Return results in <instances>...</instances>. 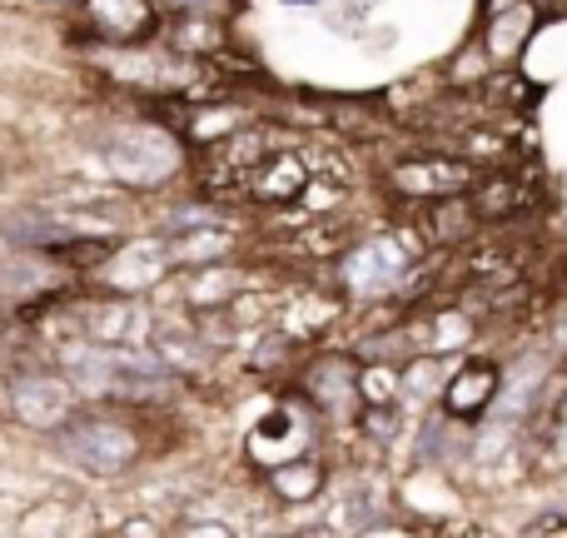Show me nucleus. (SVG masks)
Wrapping results in <instances>:
<instances>
[{
    "mask_svg": "<svg viewBox=\"0 0 567 538\" xmlns=\"http://www.w3.org/2000/svg\"><path fill=\"white\" fill-rule=\"evenodd\" d=\"M309 190H313V165H309V155H303V150H293V145H275L255 170H249L245 200H249V205L289 210V205H299Z\"/></svg>",
    "mask_w": 567,
    "mask_h": 538,
    "instance_id": "423d86ee",
    "label": "nucleus"
},
{
    "mask_svg": "<svg viewBox=\"0 0 567 538\" xmlns=\"http://www.w3.org/2000/svg\"><path fill=\"white\" fill-rule=\"evenodd\" d=\"M468 200L483 225H508V220H518V215H533L538 190H533V175H523V170H488V175H478V185L468 190Z\"/></svg>",
    "mask_w": 567,
    "mask_h": 538,
    "instance_id": "f8f14e48",
    "label": "nucleus"
},
{
    "mask_svg": "<svg viewBox=\"0 0 567 538\" xmlns=\"http://www.w3.org/2000/svg\"><path fill=\"white\" fill-rule=\"evenodd\" d=\"M543 10H548L543 0H488V20H483V55H488V65H518Z\"/></svg>",
    "mask_w": 567,
    "mask_h": 538,
    "instance_id": "1a4fd4ad",
    "label": "nucleus"
},
{
    "mask_svg": "<svg viewBox=\"0 0 567 538\" xmlns=\"http://www.w3.org/2000/svg\"><path fill=\"white\" fill-rule=\"evenodd\" d=\"M548 429H553V444H558V449H563V459H567V394L558 399V409H553Z\"/></svg>",
    "mask_w": 567,
    "mask_h": 538,
    "instance_id": "a211bd4d",
    "label": "nucleus"
},
{
    "mask_svg": "<svg viewBox=\"0 0 567 538\" xmlns=\"http://www.w3.org/2000/svg\"><path fill=\"white\" fill-rule=\"evenodd\" d=\"M30 6H40V10H55V16H75L85 0H30Z\"/></svg>",
    "mask_w": 567,
    "mask_h": 538,
    "instance_id": "6ab92c4d",
    "label": "nucleus"
},
{
    "mask_svg": "<svg viewBox=\"0 0 567 538\" xmlns=\"http://www.w3.org/2000/svg\"><path fill=\"white\" fill-rule=\"evenodd\" d=\"M503 394V364L498 359H463L453 364L443 384V419L449 424H478Z\"/></svg>",
    "mask_w": 567,
    "mask_h": 538,
    "instance_id": "6e6552de",
    "label": "nucleus"
},
{
    "mask_svg": "<svg viewBox=\"0 0 567 538\" xmlns=\"http://www.w3.org/2000/svg\"><path fill=\"white\" fill-rule=\"evenodd\" d=\"M478 210H473L468 195H449V200H429L419 210V230L429 240V250H463L478 235Z\"/></svg>",
    "mask_w": 567,
    "mask_h": 538,
    "instance_id": "ddd939ff",
    "label": "nucleus"
},
{
    "mask_svg": "<svg viewBox=\"0 0 567 538\" xmlns=\"http://www.w3.org/2000/svg\"><path fill=\"white\" fill-rule=\"evenodd\" d=\"M483 90H488L493 105H498V110H513V115H528V110L543 100V90L533 85V80L523 75L518 65H498V70L488 75V85H483Z\"/></svg>",
    "mask_w": 567,
    "mask_h": 538,
    "instance_id": "2eb2a0df",
    "label": "nucleus"
},
{
    "mask_svg": "<svg viewBox=\"0 0 567 538\" xmlns=\"http://www.w3.org/2000/svg\"><path fill=\"white\" fill-rule=\"evenodd\" d=\"M55 454L65 464H75L80 474H95V479H120L140 464L145 444H140L135 424L115 419V414H85L75 409L55 434Z\"/></svg>",
    "mask_w": 567,
    "mask_h": 538,
    "instance_id": "f03ea898",
    "label": "nucleus"
},
{
    "mask_svg": "<svg viewBox=\"0 0 567 538\" xmlns=\"http://www.w3.org/2000/svg\"><path fill=\"white\" fill-rule=\"evenodd\" d=\"M10 409H16V419L30 424V429H50V434H55L60 424L80 409V404H75V384L55 379V374H25V379H16V389H10Z\"/></svg>",
    "mask_w": 567,
    "mask_h": 538,
    "instance_id": "9b49d317",
    "label": "nucleus"
},
{
    "mask_svg": "<svg viewBox=\"0 0 567 538\" xmlns=\"http://www.w3.org/2000/svg\"><path fill=\"white\" fill-rule=\"evenodd\" d=\"M155 6H159V16H165V20H195V16L229 20L239 0H155Z\"/></svg>",
    "mask_w": 567,
    "mask_h": 538,
    "instance_id": "f3484780",
    "label": "nucleus"
},
{
    "mask_svg": "<svg viewBox=\"0 0 567 538\" xmlns=\"http://www.w3.org/2000/svg\"><path fill=\"white\" fill-rule=\"evenodd\" d=\"M95 160L105 165V175L115 180L120 190L140 195V190H165L185 175L189 165V140L179 130L150 120H115L105 125L95 140H90Z\"/></svg>",
    "mask_w": 567,
    "mask_h": 538,
    "instance_id": "f257e3e1",
    "label": "nucleus"
},
{
    "mask_svg": "<svg viewBox=\"0 0 567 538\" xmlns=\"http://www.w3.org/2000/svg\"><path fill=\"white\" fill-rule=\"evenodd\" d=\"M309 434H313V404L303 399H284L279 409H269L265 419L255 424V434H249V459L255 464H289L299 459L303 449H309Z\"/></svg>",
    "mask_w": 567,
    "mask_h": 538,
    "instance_id": "0eeeda50",
    "label": "nucleus"
},
{
    "mask_svg": "<svg viewBox=\"0 0 567 538\" xmlns=\"http://www.w3.org/2000/svg\"><path fill=\"white\" fill-rule=\"evenodd\" d=\"M323 479H329V469H323L319 459H309V454H299V459L275 464V469H269V489H275V499H284V504L319 499Z\"/></svg>",
    "mask_w": 567,
    "mask_h": 538,
    "instance_id": "4468645a",
    "label": "nucleus"
},
{
    "mask_svg": "<svg viewBox=\"0 0 567 538\" xmlns=\"http://www.w3.org/2000/svg\"><path fill=\"white\" fill-rule=\"evenodd\" d=\"M458 538H493V534H488V529H478V524H473V529H463Z\"/></svg>",
    "mask_w": 567,
    "mask_h": 538,
    "instance_id": "412c9836",
    "label": "nucleus"
},
{
    "mask_svg": "<svg viewBox=\"0 0 567 538\" xmlns=\"http://www.w3.org/2000/svg\"><path fill=\"white\" fill-rule=\"evenodd\" d=\"M359 394L363 404H399L403 369L399 364H359Z\"/></svg>",
    "mask_w": 567,
    "mask_h": 538,
    "instance_id": "dca6fc26",
    "label": "nucleus"
},
{
    "mask_svg": "<svg viewBox=\"0 0 567 538\" xmlns=\"http://www.w3.org/2000/svg\"><path fill=\"white\" fill-rule=\"evenodd\" d=\"M80 35L95 50H115V45H155L165 35V16L155 0H85L75 10Z\"/></svg>",
    "mask_w": 567,
    "mask_h": 538,
    "instance_id": "7ed1b4c3",
    "label": "nucleus"
},
{
    "mask_svg": "<svg viewBox=\"0 0 567 538\" xmlns=\"http://www.w3.org/2000/svg\"><path fill=\"white\" fill-rule=\"evenodd\" d=\"M70 270L50 255H30L0 240V300H55L65 290Z\"/></svg>",
    "mask_w": 567,
    "mask_h": 538,
    "instance_id": "9d476101",
    "label": "nucleus"
},
{
    "mask_svg": "<svg viewBox=\"0 0 567 538\" xmlns=\"http://www.w3.org/2000/svg\"><path fill=\"white\" fill-rule=\"evenodd\" d=\"M303 399L313 404L329 419H359L363 394H359V364L349 354H319V359L303 364L299 374Z\"/></svg>",
    "mask_w": 567,
    "mask_h": 538,
    "instance_id": "39448f33",
    "label": "nucleus"
},
{
    "mask_svg": "<svg viewBox=\"0 0 567 538\" xmlns=\"http://www.w3.org/2000/svg\"><path fill=\"white\" fill-rule=\"evenodd\" d=\"M483 170L463 155H443V150H429V155H409L399 165H389V190L409 205H429V200H449V195H468L478 185Z\"/></svg>",
    "mask_w": 567,
    "mask_h": 538,
    "instance_id": "20e7f679",
    "label": "nucleus"
},
{
    "mask_svg": "<svg viewBox=\"0 0 567 538\" xmlns=\"http://www.w3.org/2000/svg\"><path fill=\"white\" fill-rule=\"evenodd\" d=\"M543 538H567V524L563 519H548V524H543Z\"/></svg>",
    "mask_w": 567,
    "mask_h": 538,
    "instance_id": "aec40b11",
    "label": "nucleus"
}]
</instances>
